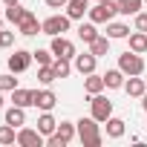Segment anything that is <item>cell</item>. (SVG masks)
I'll use <instances>...</instances> for the list:
<instances>
[{
	"label": "cell",
	"instance_id": "obj_14",
	"mask_svg": "<svg viewBox=\"0 0 147 147\" xmlns=\"http://www.w3.org/2000/svg\"><path fill=\"white\" fill-rule=\"evenodd\" d=\"M107 90V84H104V75H84V92L87 95H98V92H104Z\"/></svg>",
	"mask_w": 147,
	"mask_h": 147
},
{
	"label": "cell",
	"instance_id": "obj_2",
	"mask_svg": "<svg viewBox=\"0 0 147 147\" xmlns=\"http://www.w3.org/2000/svg\"><path fill=\"white\" fill-rule=\"evenodd\" d=\"M75 136H78V127H75V124H72V121H61L58 130L46 138V144H49V147H66Z\"/></svg>",
	"mask_w": 147,
	"mask_h": 147
},
{
	"label": "cell",
	"instance_id": "obj_21",
	"mask_svg": "<svg viewBox=\"0 0 147 147\" xmlns=\"http://www.w3.org/2000/svg\"><path fill=\"white\" fill-rule=\"evenodd\" d=\"M26 12H29L26 6H20V3H12V6H6V15H3V18H6L9 23H15V26H18V23L26 18Z\"/></svg>",
	"mask_w": 147,
	"mask_h": 147
},
{
	"label": "cell",
	"instance_id": "obj_34",
	"mask_svg": "<svg viewBox=\"0 0 147 147\" xmlns=\"http://www.w3.org/2000/svg\"><path fill=\"white\" fill-rule=\"evenodd\" d=\"M43 3H46L49 9H66V3H69V0H43Z\"/></svg>",
	"mask_w": 147,
	"mask_h": 147
},
{
	"label": "cell",
	"instance_id": "obj_27",
	"mask_svg": "<svg viewBox=\"0 0 147 147\" xmlns=\"http://www.w3.org/2000/svg\"><path fill=\"white\" fill-rule=\"evenodd\" d=\"M0 144H18V127L0 124Z\"/></svg>",
	"mask_w": 147,
	"mask_h": 147
},
{
	"label": "cell",
	"instance_id": "obj_33",
	"mask_svg": "<svg viewBox=\"0 0 147 147\" xmlns=\"http://www.w3.org/2000/svg\"><path fill=\"white\" fill-rule=\"evenodd\" d=\"M133 26H136L138 32H147V12H138L136 20H133Z\"/></svg>",
	"mask_w": 147,
	"mask_h": 147
},
{
	"label": "cell",
	"instance_id": "obj_40",
	"mask_svg": "<svg viewBox=\"0 0 147 147\" xmlns=\"http://www.w3.org/2000/svg\"><path fill=\"white\" fill-rule=\"evenodd\" d=\"M144 3H147V0H144Z\"/></svg>",
	"mask_w": 147,
	"mask_h": 147
},
{
	"label": "cell",
	"instance_id": "obj_39",
	"mask_svg": "<svg viewBox=\"0 0 147 147\" xmlns=\"http://www.w3.org/2000/svg\"><path fill=\"white\" fill-rule=\"evenodd\" d=\"M98 3H101V0H98Z\"/></svg>",
	"mask_w": 147,
	"mask_h": 147
},
{
	"label": "cell",
	"instance_id": "obj_23",
	"mask_svg": "<svg viewBox=\"0 0 147 147\" xmlns=\"http://www.w3.org/2000/svg\"><path fill=\"white\" fill-rule=\"evenodd\" d=\"M118 3V15H138L141 12V6H144V0H115Z\"/></svg>",
	"mask_w": 147,
	"mask_h": 147
},
{
	"label": "cell",
	"instance_id": "obj_16",
	"mask_svg": "<svg viewBox=\"0 0 147 147\" xmlns=\"http://www.w3.org/2000/svg\"><path fill=\"white\" fill-rule=\"evenodd\" d=\"M66 15L72 20H81L84 15H90V0H69L66 3Z\"/></svg>",
	"mask_w": 147,
	"mask_h": 147
},
{
	"label": "cell",
	"instance_id": "obj_32",
	"mask_svg": "<svg viewBox=\"0 0 147 147\" xmlns=\"http://www.w3.org/2000/svg\"><path fill=\"white\" fill-rule=\"evenodd\" d=\"M15 43V32H6V29H0V46L3 49H9Z\"/></svg>",
	"mask_w": 147,
	"mask_h": 147
},
{
	"label": "cell",
	"instance_id": "obj_15",
	"mask_svg": "<svg viewBox=\"0 0 147 147\" xmlns=\"http://www.w3.org/2000/svg\"><path fill=\"white\" fill-rule=\"evenodd\" d=\"M12 104H18V107H35V90H23V87H18V90H12Z\"/></svg>",
	"mask_w": 147,
	"mask_h": 147
},
{
	"label": "cell",
	"instance_id": "obj_11",
	"mask_svg": "<svg viewBox=\"0 0 147 147\" xmlns=\"http://www.w3.org/2000/svg\"><path fill=\"white\" fill-rule=\"evenodd\" d=\"M55 104H58V95H55L52 90H35V107H38L40 113H52Z\"/></svg>",
	"mask_w": 147,
	"mask_h": 147
},
{
	"label": "cell",
	"instance_id": "obj_18",
	"mask_svg": "<svg viewBox=\"0 0 147 147\" xmlns=\"http://www.w3.org/2000/svg\"><path fill=\"white\" fill-rule=\"evenodd\" d=\"M124 81H127V75H124L121 69H107V72H104L107 90H124Z\"/></svg>",
	"mask_w": 147,
	"mask_h": 147
},
{
	"label": "cell",
	"instance_id": "obj_24",
	"mask_svg": "<svg viewBox=\"0 0 147 147\" xmlns=\"http://www.w3.org/2000/svg\"><path fill=\"white\" fill-rule=\"evenodd\" d=\"M127 35H130V26H127V23H113V20L107 23V38H110V40H121V38H127Z\"/></svg>",
	"mask_w": 147,
	"mask_h": 147
},
{
	"label": "cell",
	"instance_id": "obj_17",
	"mask_svg": "<svg viewBox=\"0 0 147 147\" xmlns=\"http://www.w3.org/2000/svg\"><path fill=\"white\" fill-rule=\"evenodd\" d=\"M104 124H107V138H121V136L127 133V121H124V118H115V115H110Z\"/></svg>",
	"mask_w": 147,
	"mask_h": 147
},
{
	"label": "cell",
	"instance_id": "obj_35",
	"mask_svg": "<svg viewBox=\"0 0 147 147\" xmlns=\"http://www.w3.org/2000/svg\"><path fill=\"white\" fill-rule=\"evenodd\" d=\"M141 110H144V113H147V92H144V95H141Z\"/></svg>",
	"mask_w": 147,
	"mask_h": 147
},
{
	"label": "cell",
	"instance_id": "obj_30",
	"mask_svg": "<svg viewBox=\"0 0 147 147\" xmlns=\"http://www.w3.org/2000/svg\"><path fill=\"white\" fill-rule=\"evenodd\" d=\"M32 58L38 61V66H49V63L55 61V55H52V49H35V52H32Z\"/></svg>",
	"mask_w": 147,
	"mask_h": 147
},
{
	"label": "cell",
	"instance_id": "obj_12",
	"mask_svg": "<svg viewBox=\"0 0 147 147\" xmlns=\"http://www.w3.org/2000/svg\"><path fill=\"white\" fill-rule=\"evenodd\" d=\"M98 66V58L92 52H84V55H75V72H81V75H92Z\"/></svg>",
	"mask_w": 147,
	"mask_h": 147
},
{
	"label": "cell",
	"instance_id": "obj_8",
	"mask_svg": "<svg viewBox=\"0 0 147 147\" xmlns=\"http://www.w3.org/2000/svg\"><path fill=\"white\" fill-rule=\"evenodd\" d=\"M49 49H52L55 58H69V61L78 55V52H75V43H72L69 38H63V35H55L52 43H49Z\"/></svg>",
	"mask_w": 147,
	"mask_h": 147
},
{
	"label": "cell",
	"instance_id": "obj_19",
	"mask_svg": "<svg viewBox=\"0 0 147 147\" xmlns=\"http://www.w3.org/2000/svg\"><path fill=\"white\" fill-rule=\"evenodd\" d=\"M6 124H12V127H23V124H26V110L18 107V104H12V107L6 110Z\"/></svg>",
	"mask_w": 147,
	"mask_h": 147
},
{
	"label": "cell",
	"instance_id": "obj_1",
	"mask_svg": "<svg viewBox=\"0 0 147 147\" xmlns=\"http://www.w3.org/2000/svg\"><path fill=\"white\" fill-rule=\"evenodd\" d=\"M75 127H78V138H81L84 147H98V144L104 141V138H101V130H98V121H95L92 115L75 121Z\"/></svg>",
	"mask_w": 147,
	"mask_h": 147
},
{
	"label": "cell",
	"instance_id": "obj_29",
	"mask_svg": "<svg viewBox=\"0 0 147 147\" xmlns=\"http://www.w3.org/2000/svg\"><path fill=\"white\" fill-rule=\"evenodd\" d=\"M38 81H40L43 87H49L52 81H58V75H55V69H52V63H49V66H38Z\"/></svg>",
	"mask_w": 147,
	"mask_h": 147
},
{
	"label": "cell",
	"instance_id": "obj_31",
	"mask_svg": "<svg viewBox=\"0 0 147 147\" xmlns=\"http://www.w3.org/2000/svg\"><path fill=\"white\" fill-rule=\"evenodd\" d=\"M12 90H18V78H15V72L0 75V92H12Z\"/></svg>",
	"mask_w": 147,
	"mask_h": 147
},
{
	"label": "cell",
	"instance_id": "obj_5",
	"mask_svg": "<svg viewBox=\"0 0 147 147\" xmlns=\"http://www.w3.org/2000/svg\"><path fill=\"white\" fill-rule=\"evenodd\" d=\"M115 15H118V3L115 0H101L98 6L90 9V20L92 23H110Z\"/></svg>",
	"mask_w": 147,
	"mask_h": 147
},
{
	"label": "cell",
	"instance_id": "obj_22",
	"mask_svg": "<svg viewBox=\"0 0 147 147\" xmlns=\"http://www.w3.org/2000/svg\"><path fill=\"white\" fill-rule=\"evenodd\" d=\"M127 40H130V49H133V52H138V55L147 52V32H138V29H136L133 35H127Z\"/></svg>",
	"mask_w": 147,
	"mask_h": 147
},
{
	"label": "cell",
	"instance_id": "obj_28",
	"mask_svg": "<svg viewBox=\"0 0 147 147\" xmlns=\"http://www.w3.org/2000/svg\"><path fill=\"white\" fill-rule=\"evenodd\" d=\"M52 69H55V75H58V78H69L72 63H69V58H55V61H52Z\"/></svg>",
	"mask_w": 147,
	"mask_h": 147
},
{
	"label": "cell",
	"instance_id": "obj_26",
	"mask_svg": "<svg viewBox=\"0 0 147 147\" xmlns=\"http://www.w3.org/2000/svg\"><path fill=\"white\" fill-rule=\"evenodd\" d=\"M90 52H92L95 58H104V55L110 52V38H107V35H98V38L90 43Z\"/></svg>",
	"mask_w": 147,
	"mask_h": 147
},
{
	"label": "cell",
	"instance_id": "obj_37",
	"mask_svg": "<svg viewBox=\"0 0 147 147\" xmlns=\"http://www.w3.org/2000/svg\"><path fill=\"white\" fill-rule=\"evenodd\" d=\"M0 110H3V92H0Z\"/></svg>",
	"mask_w": 147,
	"mask_h": 147
},
{
	"label": "cell",
	"instance_id": "obj_3",
	"mask_svg": "<svg viewBox=\"0 0 147 147\" xmlns=\"http://www.w3.org/2000/svg\"><path fill=\"white\" fill-rule=\"evenodd\" d=\"M90 115L98 121V124H104L110 115H113V101L107 98V95H90Z\"/></svg>",
	"mask_w": 147,
	"mask_h": 147
},
{
	"label": "cell",
	"instance_id": "obj_36",
	"mask_svg": "<svg viewBox=\"0 0 147 147\" xmlns=\"http://www.w3.org/2000/svg\"><path fill=\"white\" fill-rule=\"evenodd\" d=\"M3 3H6V6H12V3H20V0H3Z\"/></svg>",
	"mask_w": 147,
	"mask_h": 147
},
{
	"label": "cell",
	"instance_id": "obj_25",
	"mask_svg": "<svg viewBox=\"0 0 147 147\" xmlns=\"http://www.w3.org/2000/svg\"><path fill=\"white\" fill-rule=\"evenodd\" d=\"M95 26H98V23H92V20H90V23H81V26H78V38H81V40H84L87 46H90V43H92V40L98 38V29H95Z\"/></svg>",
	"mask_w": 147,
	"mask_h": 147
},
{
	"label": "cell",
	"instance_id": "obj_9",
	"mask_svg": "<svg viewBox=\"0 0 147 147\" xmlns=\"http://www.w3.org/2000/svg\"><path fill=\"white\" fill-rule=\"evenodd\" d=\"M32 52H26V49H15L12 55H9V72H15V75H20V72H26L29 66H32Z\"/></svg>",
	"mask_w": 147,
	"mask_h": 147
},
{
	"label": "cell",
	"instance_id": "obj_4",
	"mask_svg": "<svg viewBox=\"0 0 147 147\" xmlns=\"http://www.w3.org/2000/svg\"><path fill=\"white\" fill-rule=\"evenodd\" d=\"M118 69L124 72V75H141L144 72V58L133 49H127L124 55H118Z\"/></svg>",
	"mask_w": 147,
	"mask_h": 147
},
{
	"label": "cell",
	"instance_id": "obj_7",
	"mask_svg": "<svg viewBox=\"0 0 147 147\" xmlns=\"http://www.w3.org/2000/svg\"><path fill=\"white\" fill-rule=\"evenodd\" d=\"M18 144L20 147H43L46 136L40 130H32V127H18Z\"/></svg>",
	"mask_w": 147,
	"mask_h": 147
},
{
	"label": "cell",
	"instance_id": "obj_10",
	"mask_svg": "<svg viewBox=\"0 0 147 147\" xmlns=\"http://www.w3.org/2000/svg\"><path fill=\"white\" fill-rule=\"evenodd\" d=\"M18 32H20V35H26V38H32V35L43 32V20H38V18H35V12L29 9V12H26V18L18 23Z\"/></svg>",
	"mask_w": 147,
	"mask_h": 147
},
{
	"label": "cell",
	"instance_id": "obj_38",
	"mask_svg": "<svg viewBox=\"0 0 147 147\" xmlns=\"http://www.w3.org/2000/svg\"><path fill=\"white\" fill-rule=\"evenodd\" d=\"M0 29H3V15H0Z\"/></svg>",
	"mask_w": 147,
	"mask_h": 147
},
{
	"label": "cell",
	"instance_id": "obj_6",
	"mask_svg": "<svg viewBox=\"0 0 147 147\" xmlns=\"http://www.w3.org/2000/svg\"><path fill=\"white\" fill-rule=\"evenodd\" d=\"M69 26H72V18H69V15H52V18L43 20V35L55 38V35L69 32Z\"/></svg>",
	"mask_w": 147,
	"mask_h": 147
},
{
	"label": "cell",
	"instance_id": "obj_20",
	"mask_svg": "<svg viewBox=\"0 0 147 147\" xmlns=\"http://www.w3.org/2000/svg\"><path fill=\"white\" fill-rule=\"evenodd\" d=\"M38 130H40V133L49 138V136L58 130V121H55V115H52V113H40V118H38Z\"/></svg>",
	"mask_w": 147,
	"mask_h": 147
},
{
	"label": "cell",
	"instance_id": "obj_13",
	"mask_svg": "<svg viewBox=\"0 0 147 147\" xmlns=\"http://www.w3.org/2000/svg\"><path fill=\"white\" fill-rule=\"evenodd\" d=\"M124 92H127L130 98H141V95L147 92L144 78H141V75H127V81H124Z\"/></svg>",
	"mask_w": 147,
	"mask_h": 147
}]
</instances>
